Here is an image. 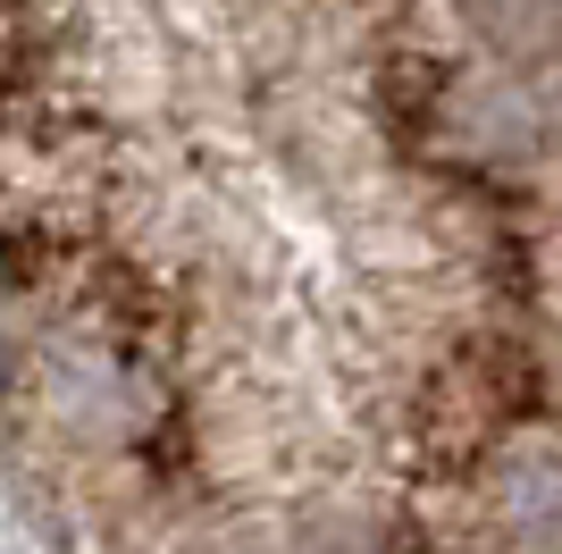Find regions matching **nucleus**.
I'll return each instance as SVG.
<instances>
[]
</instances>
